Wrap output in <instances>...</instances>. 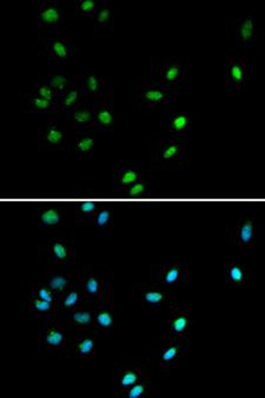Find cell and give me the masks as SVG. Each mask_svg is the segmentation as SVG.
<instances>
[{"instance_id": "1", "label": "cell", "mask_w": 265, "mask_h": 398, "mask_svg": "<svg viewBox=\"0 0 265 398\" xmlns=\"http://www.w3.org/2000/svg\"><path fill=\"white\" fill-rule=\"evenodd\" d=\"M188 66V61L184 59H164L156 57L151 61V78L161 84V86L170 88L183 80Z\"/></svg>"}, {"instance_id": "2", "label": "cell", "mask_w": 265, "mask_h": 398, "mask_svg": "<svg viewBox=\"0 0 265 398\" xmlns=\"http://www.w3.org/2000/svg\"><path fill=\"white\" fill-rule=\"evenodd\" d=\"M181 91H171V88L164 86H154L146 83L139 84L135 102H133V111L143 112L149 109L158 110L160 106L167 104L170 102L171 95L181 94Z\"/></svg>"}, {"instance_id": "3", "label": "cell", "mask_w": 265, "mask_h": 398, "mask_svg": "<svg viewBox=\"0 0 265 398\" xmlns=\"http://www.w3.org/2000/svg\"><path fill=\"white\" fill-rule=\"evenodd\" d=\"M228 34L240 45L251 46L259 38V27L253 16L247 15L228 24Z\"/></svg>"}, {"instance_id": "4", "label": "cell", "mask_w": 265, "mask_h": 398, "mask_svg": "<svg viewBox=\"0 0 265 398\" xmlns=\"http://www.w3.org/2000/svg\"><path fill=\"white\" fill-rule=\"evenodd\" d=\"M68 18V13L58 2H41L38 9V27H59Z\"/></svg>"}, {"instance_id": "5", "label": "cell", "mask_w": 265, "mask_h": 398, "mask_svg": "<svg viewBox=\"0 0 265 398\" xmlns=\"http://www.w3.org/2000/svg\"><path fill=\"white\" fill-rule=\"evenodd\" d=\"M38 132L40 136V145L54 150L64 149L67 140V132L57 122L49 121L44 123L38 128Z\"/></svg>"}, {"instance_id": "6", "label": "cell", "mask_w": 265, "mask_h": 398, "mask_svg": "<svg viewBox=\"0 0 265 398\" xmlns=\"http://www.w3.org/2000/svg\"><path fill=\"white\" fill-rule=\"evenodd\" d=\"M245 63L242 58H230L228 68H226L225 80V85L230 93H236L242 88L245 83Z\"/></svg>"}, {"instance_id": "7", "label": "cell", "mask_w": 265, "mask_h": 398, "mask_svg": "<svg viewBox=\"0 0 265 398\" xmlns=\"http://www.w3.org/2000/svg\"><path fill=\"white\" fill-rule=\"evenodd\" d=\"M39 43L51 57L59 60H68L73 53L71 44L65 38L41 36L39 37Z\"/></svg>"}, {"instance_id": "8", "label": "cell", "mask_w": 265, "mask_h": 398, "mask_svg": "<svg viewBox=\"0 0 265 398\" xmlns=\"http://www.w3.org/2000/svg\"><path fill=\"white\" fill-rule=\"evenodd\" d=\"M87 98L85 91L82 90V87H77V85L70 88L66 93L60 95L59 101H58V106H59V111L61 113H68L72 112L75 108L84 104V102Z\"/></svg>"}, {"instance_id": "9", "label": "cell", "mask_w": 265, "mask_h": 398, "mask_svg": "<svg viewBox=\"0 0 265 398\" xmlns=\"http://www.w3.org/2000/svg\"><path fill=\"white\" fill-rule=\"evenodd\" d=\"M92 111H94L95 121L98 128H101L103 131H109L116 121L113 106L109 103L103 102L101 104L94 106Z\"/></svg>"}, {"instance_id": "10", "label": "cell", "mask_w": 265, "mask_h": 398, "mask_svg": "<svg viewBox=\"0 0 265 398\" xmlns=\"http://www.w3.org/2000/svg\"><path fill=\"white\" fill-rule=\"evenodd\" d=\"M40 80L52 87L58 94L63 95L66 93L70 88L77 85L78 78L75 77V75L54 74V75H47L46 78H40Z\"/></svg>"}, {"instance_id": "11", "label": "cell", "mask_w": 265, "mask_h": 398, "mask_svg": "<svg viewBox=\"0 0 265 398\" xmlns=\"http://www.w3.org/2000/svg\"><path fill=\"white\" fill-rule=\"evenodd\" d=\"M70 123L72 126H74V128L87 129V128H96V126H97L95 121L92 108L91 109L81 108V105L75 108L73 111L71 112Z\"/></svg>"}, {"instance_id": "12", "label": "cell", "mask_w": 265, "mask_h": 398, "mask_svg": "<svg viewBox=\"0 0 265 398\" xmlns=\"http://www.w3.org/2000/svg\"><path fill=\"white\" fill-rule=\"evenodd\" d=\"M82 90L85 91L86 95H90V97H99L103 92L105 91L106 87V81L104 80V78L101 77V75L94 73L86 74L84 83H82Z\"/></svg>"}, {"instance_id": "13", "label": "cell", "mask_w": 265, "mask_h": 398, "mask_svg": "<svg viewBox=\"0 0 265 398\" xmlns=\"http://www.w3.org/2000/svg\"><path fill=\"white\" fill-rule=\"evenodd\" d=\"M158 151H159L160 159L164 160V162H173V160H177L182 156V153H183V149H182L181 144L171 139H165L163 142H159Z\"/></svg>"}, {"instance_id": "14", "label": "cell", "mask_w": 265, "mask_h": 398, "mask_svg": "<svg viewBox=\"0 0 265 398\" xmlns=\"http://www.w3.org/2000/svg\"><path fill=\"white\" fill-rule=\"evenodd\" d=\"M113 26V12L111 6L108 4H102L96 13L95 29L96 31L109 30L111 31Z\"/></svg>"}, {"instance_id": "15", "label": "cell", "mask_w": 265, "mask_h": 398, "mask_svg": "<svg viewBox=\"0 0 265 398\" xmlns=\"http://www.w3.org/2000/svg\"><path fill=\"white\" fill-rule=\"evenodd\" d=\"M29 110L31 113H45L47 111H53V110H59L57 102H51L47 99H44L38 95H33L29 99L27 103Z\"/></svg>"}, {"instance_id": "16", "label": "cell", "mask_w": 265, "mask_h": 398, "mask_svg": "<svg viewBox=\"0 0 265 398\" xmlns=\"http://www.w3.org/2000/svg\"><path fill=\"white\" fill-rule=\"evenodd\" d=\"M191 117L189 113H172L170 116V131L185 133L190 128Z\"/></svg>"}, {"instance_id": "17", "label": "cell", "mask_w": 265, "mask_h": 398, "mask_svg": "<svg viewBox=\"0 0 265 398\" xmlns=\"http://www.w3.org/2000/svg\"><path fill=\"white\" fill-rule=\"evenodd\" d=\"M237 238L239 244H250L254 239V226L252 219H245L237 228Z\"/></svg>"}, {"instance_id": "18", "label": "cell", "mask_w": 265, "mask_h": 398, "mask_svg": "<svg viewBox=\"0 0 265 398\" xmlns=\"http://www.w3.org/2000/svg\"><path fill=\"white\" fill-rule=\"evenodd\" d=\"M41 224L46 226L59 225L63 222V212L58 208H47L39 216Z\"/></svg>"}, {"instance_id": "19", "label": "cell", "mask_w": 265, "mask_h": 398, "mask_svg": "<svg viewBox=\"0 0 265 398\" xmlns=\"http://www.w3.org/2000/svg\"><path fill=\"white\" fill-rule=\"evenodd\" d=\"M95 138L89 133H81L75 137L74 150L78 153H89L95 149Z\"/></svg>"}, {"instance_id": "20", "label": "cell", "mask_w": 265, "mask_h": 398, "mask_svg": "<svg viewBox=\"0 0 265 398\" xmlns=\"http://www.w3.org/2000/svg\"><path fill=\"white\" fill-rule=\"evenodd\" d=\"M98 9V3L95 2V0H79L77 4L74 5V10L77 12L78 18L96 15Z\"/></svg>"}, {"instance_id": "21", "label": "cell", "mask_w": 265, "mask_h": 398, "mask_svg": "<svg viewBox=\"0 0 265 398\" xmlns=\"http://www.w3.org/2000/svg\"><path fill=\"white\" fill-rule=\"evenodd\" d=\"M142 177H143V173L140 172V171L125 170V171H122V172L118 173L116 183L118 184L120 187H127V186H130V185L137 183V181H138Z\"/></svg>"}, {"instance_id": "22", "label": "cell", "mask_w": 265, "mask_h": 398, "mask_svg": "<svg viewBox=\"0 0 265 398\" xmlns=\"http://www.w3.org/2000/svg\"><path fill=\"white\" fill-rule=\"evenodd\" d=\"M37 93H38V97H41L44 99H47V101L57 102V103H58V101H59V97H60V95L58 94L52 87L49 86V85H47L46 83H44V81H41L40 79H39V84H38V87H37Z\"/></svg>"}, {"instance_id": "23", "label": "cell", "mask_w": 265, "mask_h": 398, "mask_svg": "<svg viewBox=\"0 0 265 398\" xmlns=\"http://www.w3.org/2000/svg\"><path fill=\"white\" fill-rule=\"evenodd\" d=\"M51 252H52L54 259L58 260V262H65L70 257V250L67 249L66 245L60 242H53L51 244Z\"/></svg>"}, {"instance_id": "24", "label": "cell", "mask_w": 265, "mask_h": 398, "mask_svg": "<svg viewBox=\"0 0 265 398\" xmlns=\"http://www.w3.org/2000/svg\"><path fill=\"white\" fill-rule=\"evenodd\" d=\"M150 193L149 187L143 181H137V183L132 184L131 186L127 188V194L130 197H145Z\"/></svg>"}, {"instance_id": "25", "label": "cell", "mask_w": 265, "mask_h": 398, "mask_svg": "<svg viewBox=\"0 0 265 398\" xmlns=\"http://www.w3.org/2000/svg\"><path fill=\"white\" fill-rule=\"evenodd\" d=\"M65 341V336L59 330H51L46 336V343L54 348H59Z\"/></svg>"}, {"instance_id": "26", "label": "cell", "mask_w": 265, "mask_h": 398, "mask_svg": "<svg viewBox=\"0 0 265 398\" xmlns=\"http://www.w3.org/2000/svg\"><path fill=\"white\" fill-rule=\"evenodd\" d=\"M229 278L232 280L233 283L236 284H242L244 280V271L243 267L239 265H230L228 270Z\"/></svg>"}, {"instance_id": "27", "label": "cell", "mask_w": 265, "mask_h": 398, "mask_svg": "<svg viewBox=\"0 0 265 398\" xmlns=\"http://www.w3.org/2000/svg\"><path fill=\"white\" fill-rule=\"evenodd\" d=\"M96 210H97V204L95 202H84L78 207L77 214L81 217H89V216L95 214Z\"/></svg>"}, {"instance_id": "28", "label": "cell", "mask_w": 265, "mask_h": 398, "mask_svg": "<svg viewBox=\"0 0 265 398\" xmlns=\"http://www.w3.org/2000/svg\"><path fill=\"white\" fill-rule=\"evenodd\" d=\"M188 327V318L187 316H178V317H175L173 321H172V329H173V331L175 334H182V332H184L185 329Z\"/></svg>"}, {"instance_id": "29", "label": "cell", "mask_w": 265, "mask_h": 398, "mask_svg": "<svg viewBox=\"0 0 265 398\" xmlns=\"http://www.w3.org/2000/svg\"><path fill=\"white\" fill-rule=\"evenodd\" d=\"M181 276H182L181 267L178 266V265L172 266V267H170V269L167 270V272L165 273V283L172 284V283L177 282V280L180 279Z\"/></svg>"}, {"instance_id": "30", "label": "cell", "mask_w": 265, "mask_h": 398, "mask_svg": "<svg viewBox=\"0 0 265 398\" xmlns=\"http://www.w3.org/2000/svg\"><path fill=\"white\" fill-rule=\"evenodd\" d=\"M112 219V212L110 210H101L96 215V224L97 226H105L108 225Z\"/></svg>"}, {"instance_id": "31", "label": "cell", "mask_w": 265, "mask_h": 398, "mask_svg": "<svg viewBox=\"0 0 265 398\" xmlns=\"http://www.w3.org/2000/svg\"><path fill=\"white\" fill-rule=\"evenodd\" d=\"M67 285V279L64 276H56L51 279L50 286L52 287L53 290H64Z\"/></svg>"}, {"instance_id": "32", "label": "cell", "mask_w": 265, "mask_h": 398, "mask_svg": "<svg viewBox=\"0 0 265 398\" xmlns=\"http://www.w3.org/2000/svg\"><path fill=\"white\" fill-rule=\"evenodd\" d=\"M94 350V339H85L78 345V351L82 356H89Z\"/></svg>"}, {"instance_id": "33", "label": "cell", "mask_w": 265, "mask_h": 398, "mask_svg": "<svg viewBox=\"0 0 265 398\" xmlns=\"http://www.w3.org/2000/svg\"><path fill=\"white\" fill-rule=\"evenodd\" d=\"M97 323L101 325L102 328L108 329L112 325V317L109 312H101L97 316Z\"/></svg>"}, {"instance_id": "34", "label": "cell", "mask_w": 265, "mask_h": 398, "mask_svg": "<svg viewBox=\"0 0 265 398\" xmlns=\"http://www.w3.org/2000/svg\"><path fill=\"white\" fill-rule=\"evenodd\" d=\"M163 293L157 292V291H150V292H146L145 296H144V300H145L147 303L150 304H158L163 301Z\"/></svg>"}, {"instance_id": "35", "label": "cell", "mask_w": 265, "mask_h": 398, "mask_svg": "<svg viewBox=\"0 0 265 398\" xmlns=\"http://www.w3.org/2000/svg\"><path fill=\"white\" fill-rule=\"evenodd\" d=\"M137 380H138V376L135 371H127L122 378V385L123 386H130L133 385Z\"/></svg>"}, {"instance_id": "36", "label": "cell", "mask_w": 265, "mask_h": 398, "mask_svg": "<svg viewBox=\"0 0 265 398\" xmlns=\"http://www.w3.org/2000/svg\"><path fill=\"white\" fill-rule=\"evenodd\" d=\"M73 320H74V322H77V323H79V324H90L92 318H91L90 312L81 311V312H77V314L73 315Z\"/></svg>"}, {"instance_id": "37", "label": "cell", "mask_w": 265, "mask_h": 398, "mask_svg": "<svg viewBox=\"0 0 265 398\" xmlns=\"http://www.w3.org/2000/svg\"><path fill=\"white\" fill-rule=\"evenodd\" d=\"M86 291H87L89 293L91 294H96L98 292L99 290V283H98V279L96 277H90L87 279V282H86Z\"/></svg>"}, {"instance_id": "38", "label": "cell", "mask_w": 265, "mask_h": 398, "mask_svg": "<svg viewBox=\"0 0 265 398\" xmlns=\"http://www.w3.org/2000/svg\"><path fill=\"white\" fill-rule=\"evenodd\" d=\"M177 352H178V348L177 346H171V348H168L166 351L164 352V355H163V361L165 362V363H168V362H171L172 359L174 358L175 357V355H177Z\"/></svg>"}, {"instance_id": "39", "label": "cell", "mask_w": 265, "mask_h": 398, "mask_svg": "<svg viewBox=\"0 0 265 398\" xmlns=\"http://www.w3.org/2000/svg\"><path fill=\"white\" fill-rule=\"evenodd\" d=\"M78 302V293L77 292H71L68 296L65 298L64 301V307L66 308H72L77 304Z\"/></svg>"}, {"instance_id": "40", "label": "cell", "mask_w": 265, "mask_h": 398, "mask_svg": "<svg viewBox=\"0 0 265 398\" xmlns=\"http://www.w3.org/2000/svg\"><path fill=\"white\" fill-rule=\"evenodd\" d=\"M144 390H145V386L143 385H136L133 386L132 389L129 391V393H127V397L129 398H137L139 397L140 394L144 392Z\"/></svg>"}, {"instance_id": "41", "label": "cell", "mask_w": 265, "mask_h": 398, "mask_svg": "<svg viewBox=\"0 0 265 398\" xmlns=\"http://www.w3.org/2000/svg\"><path fill=\"white\" fill-rule=\"evenodd\" d=\"M34 307L38 311H49L51 309V303L49 302H45V301H39V300H36L34 301Z\"/></svg>"}, {"instance_id": "42", "label": "cell", "mask_w": 265, "mask_h": 398, "mask_svg": "<svg viewBox=\"0 0 265 398\" xmlns=\"http://www.w3.org/2000/svg\"><path fill=\"white\" fill-rule=\"evenodd\" d=\"M39 297H40L43 301L49 302V303H52V301H53L52 294H51L50 291H49V290H46V289H40V290H39Z\"/></svg>"}]
</instances>
